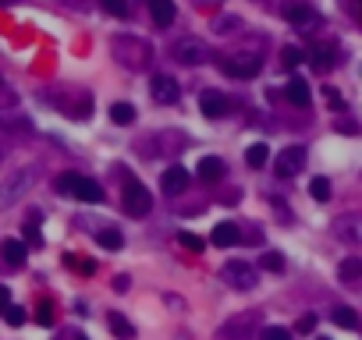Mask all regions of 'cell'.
I'll list each match as a JSON object with an SVG mask.
<instances>
[{
    "label": "cell",
    "instance_id": "21",
    "mask_svg": "<svg viewBox=\"0 0 362 340\" xmlns=\"http://www.w3.org/2000/svg\"><path fill=\"white\" fill-rule=\"evenodd\" d=\"M107 323H111V330H114L121 340H132V337H135V326H132L121 312H111V316H107Z\"/></svg>",
    "mask_w": 362,
    "mask_h": 340
},
{
    "label": "cell",
    "instance_id": "20",
    "mask_svg": "<svg viewBox=\"0 0 362 340\" xmlns=\"http://www.w3.org/2000/svg\"><path fill=\"white\" fill-rule=\"evenodd\" d=\"M330 319H334V326H341V330H355V326H358V319H355V312H351L348 305H334Z\"/></svg>",
    "mask_w": 362,
    "mask_h": 340
},
{
    "label": "cell",
    "instance_id": "13",
    "mask_svg": "<svg viewBox=\"0 0 362 340\" xmlns=\"http://www.w3.org/2000/svg\"><path fill=\"white\" fill-rule=\"evenodd\" d=\"M0 255H4V262L8 266H25V255H29V245L25 241H18V238H4L0 241Z\"/></svg>",
    "mask_w": 362,
    "mask_h": 340
},
{
    "label": "cell",
    "instance_id": "16",
    "mask_svg": "<svg viewBox=\"0 0 362 340\" xmlns=\"http://www.w3.org/2000/svg\"><path fill=\"white\" fill-rule=\"evenodd\" d=\"M242 241V231H238V223H217L214 227V245L217 248H231Z\"/></svg>",
    "mask_w": 362,
    "mask_h": 340
},
{
    "label": "cell",
    "instance_id": "34",
    "mask_svg": "<svg viewBox=\"0 0 362 340\" xmlns=\"http://www.w3.org/2000/svg\"><path fill=\"white\" fill-rule=\"evenodd\" d=\"M298 61H305L302 50H298V46H284V64H288V68H295Z\"/></svg>",
    "mask_w": 362,
    "mask_h": 340
},
{
    "label": "cell",
    "instance_id": "2",
    "mask_svg": "<svg viewBox=\"0 0 362 340\" xmlns=\"http://www.w3.org/2000/svg\"><path fill=\"white\" fill-rule=\"evenodd\" d=\"M32 181H36V170L32 167H22V170H11L8 174V181H0V209H8V206H15L29 188H32Z\"/></svg>",
    "mask_w": 362,
    "mask_h": 340
},
{
    "label": "cell",
    "instance_id": "25",
    "mask_svg": "<svg viewBox=\"0 0 362 340\" xmlns=\"http://www.w3.org/2000/svg\"><path fill=\"white\" fill-rule=\"evenodd\" d=\"M238 25H242V18L228 15V18H217V22H214V32H217V36H231V32H238Z\"/></svg>",
    "mask_w": 362,
    "mask_h": 340
},
{
    "label": "cell",
    "instance_id": "39",
    "mask_svg": "<svg viewBox=\"0 0 362 340\" xmlns=\"http://www.w3.org/2000/svg\"><path fill=\"white\" fill-rule=\"evenodd\" d=\"M327 99H330V103H334V106H341V96H337V92H334V85H327Z\"/></svg>",
    "mask_w": 362,
    "mask_h": 340
},
{
    "label": "cell",
    "instance_id": "36",
    "mask_svg": "<svg viewBox=\"0 0 362 340\" xmlns=\"http://www.w3.org/2000/svg\"><path fill=\"white\" fill-rule=\"evenodd\" d=\"M25 241H29V245H36V248H39V245H43V234H39V231H36V227H32V223H29V227H25Z\"/></svg>",
    "mask_w": 362,
    "mask_h": 340
},
{
    "label": "cell",
    "instance_id": "37",
    "mask_svg": "<svg viewBox=\"0 0 362 340\" xmlns=\"http://www.w3.org/2000/svg\"><path fill=\"white\" fill-rule=\"evenodd\" d=\"M128 283H132V280H128V276L121 273V276L114 280V291H118V295H125V291H128Z\"/></svg>",
    "mask_w": 362,
    "mask_h": 340
},
{
    "label": "cell",
    "instance_id": "1",
    "mask_svg": "<svg viewBox=\"0 0 362 340\" xmlns=\"http://www.w3.org/2000/svg\"><path fill=\"white\" fill-rule=\"evenodd\" d=\"M114 57H118V64L128 68V71H146L153 64V46L139 36H114Z\"/></svg>",
    "mask_w": 362,
    "mask_h": 340
},
{
    "label": "cell",
    "instance_id": "17",
    "mask_svg": "<svg viewBox=\"0 0 362 340\" xmlns=\"http://www.w3.org/2000/svg\"><path fill=\"white\" fill-rule=\"evenodd\" d=\"M149 15H153V22L157 25H171L174 22V0H149Z\"/></svg>",
    "mask_w": 362,
    "mask_h": 340
},
{
    "label": "cell",
    "instance_id": "41",
    "mask_svg": "<svg viewBox=\"0 0 362 340\" xmlns=\"http://www.w3.org/2000/svg\"><path fill=\"white\" fill-rule=\"evenodd\" d=\"M75 340H85V337H75Z\"/></svg>",
    "mask_w": 362,
    "mask_h": 340
},
{
    "label": "cell",
    "instance_id": "5",
    "mask_svg": "<svg viewBox=\"0 0 362 340\" xmlns=\"http://www.w3.org/2000/svg\"><path fill=\"white\" fill-rule=\"evenodd\" d=\"M171 57H174L178 64L199 68V64H206V61H210V50H206V43H202V39H195V36H185V39H178V43H174Z\"/></svg>",
    "mask_w": 362,
    "mask_h": 340
},
{
    "label": "cell",
    "instance_id": "19",
    "mask_svg": "<svg viewBox=\"0 0 362 340\" xmlns=\"http://www.w3.org/2000/svg\"><path fill=\"white\" fill-rule=\"evenodd\" d=\"M288 99H291L295 106H309L313 92H309V85H305L302 78H291V82H288Z\"/></svg>",
    "mask_w": 362,
    "mask_h": 340
},
{
    "label": "cell",
    "instance_id": "22",
    "mask_svg": "<svg viewBox=\"0 0 362 340\" xmlns=\"http://www.w3.org/2000/svg\"><path fill=\"white\" fill-rule=\"evenodd\" d=\"M267 160H270V149H267L263 142L249 146V153H245V163H249V167H256V170H260V167H267Z\"/></svg>",
    "mask_w": 362,
    "mask_h": 340
},
{
    "label": "cell",
    "instance_id": "12",
    "mask_svg": "<svg viewBox=\"0 0 362 340\" xmlns=\"http://www.w3.org/2000/svg\"><path fill=\"white\" fill-rule=\"evenodd\" d=\"M224 170H228V167H224L221 156H202L199 167H195V174H199L206 185H214V181H224Z\"/></svg>",
    "mask_w": 362,
    "mask_h": 340
},
{
    "label": "cell",
    "instance_id": "8",
    "mask_svg": "<svg viewBox=\"0 0 362 340\" xmlns=\"http://www.w3.org/2000/svg\"><path fill=\"white\" fill-rule=\"evenodd\" d=\"M284 18H288L298 32H313V29H320V11L309 8V4H288V8H284Z\"/></svg>",
    "mask_w": 362,
    "mask_h": 340
},
{
    "label": "cell",
    "instance_id": "15",
    "mask_svg": "<svg viewBox=\"0 0 362 340\" xmlns=\"http://www.w3.org/2000/svg\"><path fill=\"white\" fill-rule=\"evenodd\" d=\"M309 64H313L316 71H327V68H334V61H337V57H334V46L330 43H316V46H309Z\"/></svg>",
    "mask_w": 362,
    "mask_h": 340
},
{
    "label": "cell",
    "instance_id": "18",
    "mask_svg": "<svg viewBox=\"0 0 362 340\" xmlns=\"http://www.w3.org/2000/svg\"><path fill=\"white\" fill-rule=\"evenodd\" d=\"M337 276H341L344 283H358V280H362V259H355V255L341 259V266H337Z\"/></svg>",
    "mask_w": 362,
    "mask_h": 340
},
{
    "label": "cell",
    "instance_id": "33",
    "mask_svg": "<svg viewBox=\"0 0 362 340\" xmlns=\"http://www.w3.org/2000/svg\"><path fill=\"white\" fill-rule=\"evenodd\" d=\"M75 181H78V174H75V170H68V174H61V178H57V192H68V195H71Z\"/></svg>",
    "mask_w": 362,
    "mask_h": 340
},
{
    "label": "cell",
    "instance_id": "26",
    "mask_svg": "<svg viewBox=\"0 0 362 340\" xmlns=\"http://www.w3.org/2000/svg\"><path fill=\"white\" fill-rule=\"evenodd\" d=\"M309 192H313V199H316V202H327V199H330V181H327V178H313Z\"/></svg>",
    "mask_w": 362,
    "mask_h": 340
},
{
    "label": "cell",
    "instance_id": "14",
    "mask_svg": "<svg viewBox=\"0 0 362 340\" xmlns=\"http://www.w3.org/2000/svg\"><path fill=\"white\" fill-rule=\"evenodd\" d=\"M71 195H75L78 202H85V206L103 202V188H99L92 178H78V181H75V188H71Z\"/></svg>",
    "mask_w": 362,
    "mask_h": 340
},
{
    "label": "cell",
    "instance_id": "27",
    "mask_svg": "<svg viewBox=\"0 0 362 340\" xmlns=\"http://www.w3.org/2000/svg\"><path fill=\"white\" fill-rule=\"evenodd\" d=\"M178 241H181V248H188V252H202V248H206V241H202L199 234H192V231H181Z\"/></svg>",
    "mask_w": 362,
    "mask_h": 340
},
{
    "label": "cell",
    "instance_id": "44",
    "mask_svg": "<svg viewBox=\"0 0 362 340\" xmlns=\"http://www.w3.org/2000/svg\"><path fill=\"white\" fill-rule=\"evenodd\" d=\"M358 8H362V4H358Z\"/></svg>",
    "mask_w": 362,
    "mask_h": 340
},
{
    "label": "cell",
    "instance_id": "30",
    "mask_svg": "<svg viewBox=\"0 0 362 340\" xmlns=\"http://www.w3.org/2000/svg\"><path fill=\"white\" fill-rule=\"evenodd\" d=\"M36 323H39V326H54V305H50V302H39V309H36Z\"/></svg>",
    "mask_w": 362,
    "mask_h": 340
},
{
    "label": "cell",
    "instance_id": "35",
    "mask_svg": "<svg viewBox=\"0 0 362 340\" xmlns=\"http://www.w3.org/2000/svg\"><path fill=\"white\" fill-rule=\"evenodd\" d=\"M316 330V316H302L298 319V333H313Z\"/></svg>",
    "mask_w": 362,
    "mask_h": 340
},
{
    "label": "cell",
    "instance_id": "11",
    "mask_svg": "<svg viewBox=\"0 0 362 340\" xmlns=\"http://www.w3.org/2000/svg\"><path fill=\"white\" fill-rule=\"evenodd\" d=\"M199 106H202V113H206V118H210V121H217V118H224V113H228V96H221V92H214V89H206L202 96H199Z\"/></svg>",
    "mask_w": 362,
    "mask_h": 340
},
{
    "label": "cell",
    "instance_id": "43",
    "mask_svg": "<svg viewBox=\"0 0 362 340\" xmlns=\"http://www.w3.org/2000/svg\"><path fill=\"white\" fill-rule=\"evenodd\" d=\"M0 85H4V82H0Z\"/></svg>",
    "mask_w": 362,
    "mask_h": 340
},
{
    "label": "cell",
    "instance_id": "38",
    "mask_svg": "<svg viewBox=\"0 0 362 340\" xmlns=\"http://www.w3.org/2000/svg\"><path fill=\"white\" fill-rule=\"evenodd\" d=\"M11 305V295H8V288H4V283H0V312H4Z\"/></svg>",
    "mask_w": 362,
    "mask_h": 340
},
{
    "label": "cell",
    "instance_id": "42",
    "mask_svg": "<svg viewBox=\"0 0 362 340\" xmlns=\"http://www.w3.org/2000/svg\"><path fill=\"white\" fill-rule=\"evenodd\" d=\"M358 4H362V0H358Z\"/></svg>",
    "mask_w": 362,
    "mask_h": 340
},
{
    "label": "cell",
    "instance_id": "23",
    "mask_svg": "<svg viewBox=\"0 0 362 340\" xmlns=\"http://www.w3.org/2000/svg\"><path fill=\"white\" fill-rule=\"evenodd\" d=\"M96 241H99V248H111V252H118V248L125 245V238H121L118 227H107V231H99V234H96Z\"/></svg>",
    "mask_w": 362,
    "mask_h": 340
},
{
    "label": "cell",
    "instance_id": "31",
    "mask_svg": "<svg viewBox=\"0 0 362 340\" xmlns=\"http://www.w3.org/2000/svg\"><path fill=\"white\" fill-rule=\"evenodd\" d=\"M4 319H8V326H22V323H25V309H22V305H8V309H4Z\"/></svg>",
    "mask_w": 362,
    "mask_h": 340
},
{
    "label": "cell",
    "instance_id": "4",
    "mask_svg": "<svg viewBox=\"0 0 362 340\" xmlns=\"http://www.w3.org/2000/svg\"><path fill=\"white\" fill-rule=\"evenodd\" d=\"M224 280L231 283L235 291H252L256 283H260V269L256 266H249L245 259H231V262H224Z\"/></svg>",
    "mask_w": 362,
    "mask_h": 340
},
{
    "label": "cell",
    "instance_id": "10",
    "mask_svg": "<svg viewBox=\"0 0 362 340\" xmlns=\"http://www.w3.org/2000/svg\"><path fill=\"white\" fill-rule=\"evenodd\" d=\"M149 92H153V99H157V103H167V106L178 103V96H181V89H178V82L171 75H153Z\"/></svg>",
    "mask_w": 362,
    "mask_h": 340
},
{
    "label": "cell",
    "instance_id": "28",
    "mask_svg": "<svg viewBox=\"0 0 362 340\" xmlns=\"http://www.w3.org/2000/svg\"><path fill=\"white\" fill-rule=\"evenodd\" d=\"M260 266H263L267 273H281V269H284V255H281V252H267V255L260 259Z\"/></svg>",
    "mask_w": 362,
    "mask_h": 340
},
{
    "label": "cell",
    "instance_id": "6",
    "mask_svg": "<svg viewBox=\"0 0 362 340\" xmlns=\"http://www.w3.org/2000/svg\"><path fill=\"white\" fill-rule=\"evenodd\" d=\"M121 199H125V213H128V216H146V213L153 209V199H149L146 185H139V181H125Z\"/></svg>",
    "mask_w": 362,
    "mask_h": 340
},
{
    "label": "cell",
    "instance_id": "24",
    "mask_svg": "<svg viewBox=\"0 0 362 340\" xmlns=\"http://www.w3.org/2000/svg\"><path fill=\"white\" fill-rule=\"evenodd\" d=\"M111 121L121 125V128L132 125V121H135V106H132V103H114V106H111Z\"/></svg>",
    "mask_w": 362,
    "mask_h": 340
},
{
    "label": "cell",
    "instance_id": "40",
    "mask_svg": "<svg viewBox=\"0 0 362 340\" xmlns=\"http://www.w3.org/2000/svg\"><path fill=\"white\" fill-rule=\"evenodd\" d=\"M320 340H330V337H320Z\"/></svg>",
    "mask_w": 362,
    "mask_h": 340
},
{
    "label": "cell",
    "instance_id": "3",
    "mask_svg": "<svg viewBox=\"0 0 362 340\" xmlns=\"http://www.w3.org/2000/svg\"><path fill=\"white\" fill-rule=\"evenodd\" d=\"M217 68L231 78H252V75H260L263 61L256 53H224V57H217Z\"/></svg>",
    "mask_w": 362,
    "mask_h": 340
},
{
    "label": "cell",
    "instance_id": "9",
    "mask_svg": "<svg viewBox=\"0 0 362 340\" xmlns=\"http://www.w3.org/2000/svg\"><path fill=\"white\" fill-rule=\"evenodd\" d=\"M188 181H192V174H188V167H181V163H171L164 174H160V188H164L167 195H181V192L188 188Z\"/></svg>",
    "mask_w": 362,
    "mask_h": 340
},
{
    "label": "cell",
    "instance_id": "7",
    "mask_svg": "<svg viewBox=\"0 0 362 340\" xmlns=\"http://www.w3.org/2000/svg\"><path fill=\"white\" fill-rule=\"evenodd\" d=\"M274 167H277L281 178L302 174V170H305V146H288V149H281L277 160H274Z\"/></svg>",
    "mask_w": 362,
    "mask_h": 340
},
{
    "label": "cell",
    "instance_id": "29",
    "mask_svg": "<svg viewBox=\"0 0 362 340\" xmlns=\"http://www.w3.org/2000/svg\"><path fill=\"white\" fill-rule=\"evenodd\" d=\"M99 4H103V11L114 15V18H125V15H128V0H99Z\"/></svg>",
    "mask_w": 362,
    "mask_h": 340
},
{
    "label": "cell",
    "instance_id": "32",
    "mask_svg": "<svg viewBox=\"0 0 362 340\" xmlns=\"http://www.w3.org/2000/svg\"><path fill=\"white\" fill-rule=\"evenodd\" d=\"M260 337L263 340H291V330H284V326H263Z\"/></svg>",
    "mask_w": 362,
    "mask_h": 340
}]
</instances>
